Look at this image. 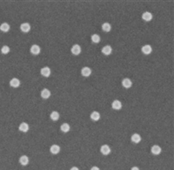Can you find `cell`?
<instances>
[{"label":"cell","instance_id":"obj_1","mask_svg":"<svg viewBox=\"0 0 174 170\" xmlns=\"http://www.w3.org/2000/svg\"><path fill=\"white\" fill-rule=\"evenodd\" d=\"M71 52L73 55H79L80 53H81V47H80L79 45L76 44V45H73L71 49Z\"/></svg>","mask_w":174,"mask_h":170},{"label":"cell","instance_id":"obj_2","mask_svg":"<svg viewBox=\"0 0 174 170\" xmlns=\"http://www.w3.org/2000/svg\"><path fill=\"white\" fill-rule=\"evenodd\" d=\"M51 72H52V71H51L50 67H48V66L43 67V68H41V70H40V73L42 74V76L45 77V78H48V77L50 76Z\"/></svg>","mask_w":174,"mask_h":170},{"label":"cell","instance_id":"obj_3","mask_svg":"<svg viewBox=\"0 0 174 170\" xmlns=\"http://www.w3.org/2000/svg\"><path fill=\"white\" fill-rule=\"evenodd\" d=\"M31 53L33 55H38L41 52V48L39 45H32V47H31Z\"/></svg>","mask_w":174,"mask_h":170},{"label":"cell","instance_id":"obj_4","mask_svg":"<svg viewBox=\"0 0 174 170\" xmlns=\"http://www.w3.org/2000/svg\"><path fill=\"white\" fill-rule=\"evenodd\" d=\"M122 86H124L125 88L128 89V88H131L132 86V81L130 80V79L128 78H126L124 79V80H122Z\"/></svg>","mask_w":174,"mask_h":170},{"label":"cell","instance_id":"obj_5","mask_svg":"<svg viewBox=\"0 0 174 170\" xmlns=\"http://www.w3.org/2000/svg\"><path fill=\"white\" fill-rule=\"evenodd\" d=\"M81 74L84 77H89L91 74V69L88 66H85L81 69Z\"/></svg>","mask_w":174,"mask_h":170},{"label":"cell","instance_id":"obj_6","mask_svg":"<svg viewBox=\"0 0 174 170\" xmlns=\"http://www.w3.org/2000/svg\"><path fill=\"white\" fill-rule=\"evenodd\" d=\"M111 107L114 110H119L122 107V103L120 102V100H113L112 103H111Z\"/></svg>","mask_w":174,"mask_h":170},{"label":"cell","instance_id":"obj_7","mask_svg":"<svg viewBox=\"0 0 174 170\" xmlns=\"http://www.w3.org/2000/svg\"><path fill=\"white\" fill-rule=\"evenodd\" d=\"M20 30L24 33H27L31 30V25L29 23H23L20 25Z\"/></svg>","mask_w":174,"mask_h":170},{"label":"cell","instance_id":"obj_8","mask_svg":"<svg viewBox=\"0 0 174 170\" xmlns=\"http://www.w3.org/2000/svg\"><path fill=\"white\" fill-rule=\"evenodd\" d=\"M141 51H142V52L144 53V54L148 55V54H150V53H152V47L150 45H144V46H143L142 48H141Z\"/></svg>","mask_w":174,"mask_h":170},{"label":"cell","instance_id":"obj_9","mask_svg":"<svg viewBox=\"0 0 174 170\" xmlns=\"http://www.w3.org/2000/svg\"><path fill=\"white\" fill-rule=\"evenodd\" d=\"M10 86H11V87H14V88L18 87V86H20V80L17 78L11 79V81H10Z\"/></svg>","mask_w":174,"mask_h":170},{"label":"cell","instance_id":"obj_10","mask_svg":"<svg viewBox=\"0 0 174 170\" xmlns=\"http://www.w3.org/2000/svg\"><path fill=\"white\" fill-rule=\"evenodd\" d=\"M100 152L104 155H108L111 153V148L108 145H103L100 147Z\"/></svg>","mask_w":174,"mask_h":170},{"label":"cell","instance_id":"obj_11","mask_svg":"<svg viewBox=\"0 0 174 170\" xmlns=\"http://www.w3.org/2000/svg\"><path fill=\"white\" fill-rule=\"evenodd\" d=\"M41 97L44 100H47L51 97V91L47 88L43 89L42 92H41Z\"/></svg>","mask_w":174,"mask_h":170},{"label":"cell","instance_id":"obj_12","mask_svg":"<svg viewBox=\"0 0 174 170\" xmlns=\"http://www.w3.org/2000/svg\"><path fill=\"white\" fill-rule=\"evenodd\" d=\"M151 151H152V153L153 154V155H158L160 153H161L162 149L158 145H154V146H152V148H151Z\"/></svg>","mask_w":174,"mask_h":170},{"label":"cell","instance_id":"obj_13","mask_svg":"<svg viewBox=\"0 0 174 170\" xmlns=\"http://www.w3.org/2000/svg\"><path fill=\"white\" fill-rule=\"evenodd\" d=\"M131 140H132V141L133 142V143H139L140 141H141V136L139 135L138 134H134L132 135V137H131Z\"/></svg>","mask_w":174,"mask_h":170},{"label":"cell","instance_id":"obj_14","mask_svg":"<svg viewBox=\"0 0 174 170\" xmlns=\"http://www.w3.org/2000/svg\"><path fill=\"white\" fill-rule=\"evenodd\" d=\"M142 18L143 20L144 21H151L152 19V14L151 12H149V11H145V12H144L142 14Z\"/></svg>","mask_w":174,"mask_h":170},{"label":"cell","instance_id":"obj_15","mask_svg":"<svg viewBox=\"0 0 174 170\" xmlns=\"http://www.w3.org/2000/svg\"><path fill=\"white\" fill-rule=\"evenodd\" d=\"M111 52H112V48H111V45H105V46L102 48V52L104 53L105 55H110Z\"/></svg>","mask_w":174,"mask_h":170},{"label":"cell","instance_id":"obj_16","mask_svg":"<svg viewBox=\"0 0 174 170\" xmlns=\"http://www.w3.org/2000/svg\"><path fill=\"white\" fill-rule=\"evenodd\" d=\"M50 152L52 155H58L60 152V147L58 145H52L50 148Z\"/></svg>","mask_w":174,"mask_h":170},{"label":"cell","instance_id":"obj_17","mask_svg":"<svg viewBox=\"0 0 174 170\" xmlns=\"http://www.w3.org/2000/svg\"><path fill=\"white\" fill-rule=\"evenodd\" d=\"M18 128L21 132H23V133H27L29 130V125L27 123H25V122H22V123L19 125Z\"/></svg>","mask_w":174,"mask_h":170},{"label":"cell","instance_id":"obj_18","mask_svg":"<svg viewBox=\"0 0 174 170\" xmlns=\"http://www.w3.org/2000/svg\"><path fill=\"white\" fill-rule=\"evenodd\" d=\"M19 162L22 166H26L29 163V158L26 155H22L19 158Z\"/></svg>","mask_w":174,"mask_h":170},{"label":"cell","instance_id":"obj_19","mask_svg":"<svg viewBox=\"0 0 174 170\" xmlns=\"http://www.w3.org/2000/svg\"><path fill=\"white\" fill-rule=\"evenodd\" d=\"M10 28H11V26H10V25L8 23H3L0 25V31H3V32H7V31H9Z\"/></svg>","mask_w":174,"mask_h":170},{"label":"cell","instance_id":"obj_20","mask_svg":"<svg viewBox=\"0 0 174 170\" xmlns=\"http://www.w3.org/2000/svg\"><path fill=\"white\" fill-rule=\"evenodd\" d=\"M91 119L93 120V121H97L100 119V114L97 111H94L91 114Z\"/></svg>","mask_w":174,"mask_h":170},{"label":"cell","instance_id":"obj_21","mask_svg":"<svg viewBox=\"0 0 174 170\" xmlns=\"http://www.w3.org/2000/svg\"><path fill=\"white\" fill-rule=\"evenodd\" d=\"M71 129V126L68 123H64L62 124L61 126H60V130H61L63 133H68Z\"/></svg>","mask_w":174,"mask_h":170},{"label":"cell","instance_id":"obj_22","mask_svg":"<svg viewBox=\"0 0 174 170\" xmlns=\"http://www.w3.org/2000/svg\"><path fill=\"white\" fill-rule=\"evenodd\" d=\"M50 117H51V119H52V120H53V121H57V120L59 119L60 116H59V114H58L57 111H53V112H52Z\"/></svg>","mask_w":174,"mask_h":170},{"label":"cell","instance_id":"obj_23","mask_svg":"<svg viewBox=\"0 0 174 170\" xmlns=\"http://www.w3.org/2000/svg\"><path fill=\"white\" fill-rule=\"evenodd\" d=\"M102 30L105 32H109L111 30V25L109 23H104L102 25Z\"/></svg>","mask_w":174,"mask_h":170},{"label":"cell","instance_id":"obj_24","mask_svg":"<svg viewBox=\"0 0 174 170\" xmlns=\"http://www.w3.org/2000/svg\"><path fill=\"white\" fill-rule=\"evenodd\" d=\"M91 41H92L94 44H97V43L100 42V37L98 34H92L91 35Z\"/></svg>","mask_w":174,"mask_h":170},{"label":"cell","instance_id":"obj_25","mask_svg":"<svg viewBox=\"0 0 174 170\" xmlns=\"http://www.w3.org/2000/svg\"><path fill=\"white\" fill-rule=\"evenodd\" d=\"M9 52H10V47L8 45H4V46H2L1 52L3 53V54H8Z\"/></svg>","mask_w":174,"mask_h":170},{"label":"cell","instance_id":"obj_26","mask_svg":"<svg viewBox=\"0 0 174 170\" xmlns=\"http://www.w3.org/2000/svg\"><path fill=\"white\" fill-rule=\"evenodd\" d=\"M91 170H100V169H99V167H96V166H94V167H91Z\"/></svg>","mask_w":174,"mask_h":170},{"label":"cell","instance_id":"obj_27","mask_svg":"<svg viewBox=\"0 0 174 170\" xmlns=\"http://www.w3.org/2000/svg\"><path fill=\"white\" fill-rule=\"evenodd\" d=\"M70 170H79V168H78V167H71V169H70Z\"/></svg>","mask_w":174,"mask_h":170},{"label":"cell","instance_id":"obj_28","mask_svg":"<svg viewBox=\"0 0 174 170\" xmlns=\"http://www.w3.org/2000/svg\"><path fill=\"white\" fill-rule=\"evenodd\" d=\"M131 170H140V169L138 168V167H132V168L131 169Z\"/></svg>","mask_w":174,"mask_h":170}]
</instances>
